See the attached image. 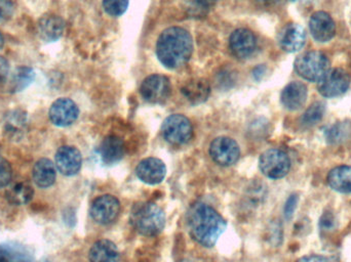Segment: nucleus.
Listing matches in <instances>:
<instances>
[{
	"instance_id": "obj_1",
	"label": "nucleus",
	"mask_w": 351,
	"mask_h": 262,
	"mask_svg": "<svg viewBox=\"0 0 351 262\" xmlns=\"http://www.w3.org/2000/svg\"><path fill=\"white\" fill-rule=\"evenodd\" d=\"M190 236L200 246L210 248L226 230V220L212 206L197 203L188 213Z\"/></svg>"
},
{
	"instance_id": "obj_2",
	"label": "nucleus",
	"mask_w": 351,
	"mask_h": 262,
	"mask_svg": "<svg viewBox=\"0 0 351 262\" xmlns=\"http://www.w3.org/2000/svg\"><path fill=\"white\" fill-rule=\"evenodd\" d=\"M193 51L191 35L179 27L167 29L158 37L156 55L165 67L179 69L189 61Z\"/></svg>"
},
{
	"instance_id": "obj_3",
	"label": "nucleus",
	"mask_w": 351,
	"mask_h": 262,
	"mask_svg": "<svg viewBox=\"0 0 351 262\" xmlns=\"http://www.w3.org/2000/svg\"><path fill=\"white\" fill-rule=\"evenodd\" d=\"M130 222L142 236H158L166 226V214L158 204L139 202L132 208Z\"/></svg>"
},
{
	"instance_id": "obj_4",
	"label": "nucleus",
	"mask_w": 351,
	"mask_h": 262,
	"mask_svg": "<svg viewBox=\"0 0 351 262\" xmlns=\"http://www.w3.org/2000/svg\"><path fill=\"white\" fill-rule=\"evenodd\" d=\"M295 71L303 79L319 82L330 71V60L322 51H308L297 57Z\"/></svg>"
},
{
	"instance_id": "obj_5",
	"label": "nucleus",
	"mask_w": 351,
	"mask_h": 262,
	"mask_svg": "<svg viewBox=\"0 0 351 262\" xmlns=\"http://www.w3.org/2000/svg\"><path fill=\"white\" fill-rule=\"evenodd\" d=\"M259 168L268 179H282L290 171L291 160L284 150L269 148L260 156Z\"/></svg>"
},
{
	"instance_id": "obj_6",
	"label": "nucleus",
	"mask_w": 351,
	"mask_h": 262,
	"mask_svg": "<svg viewBox=\"0 0 351 262\" xmlns=\"http://www.w3.org/2000/svg\"><path fill=\"white\" fill-rule=\"evenodd\" d=\"M162 133L169 144L183 146L191 140L193 129L187 117L174 114L169 116L162 123Z\"/></svg>"
},
{
	"instance_id": "obj_7",
	"label": "nucleus",
	"mask_w": 351,
	"mask_h": 262,
	"mask_svg": "<svg viewBox=\"0 0 351 262\" xmlns=\"http://www.w3.org/2000/svg\"><path fill=\"white\" fill-rule=\"evenodd\" d=\"M172 86L170 79L158 74L148 76L140 88L142 98L150 104H162L170 98Z\"/></svg>"
},
{
	"instance_id": "obj_8",
	"label": "nucleus",
	"mask_w": 351,
	"mask_h": 262,
	"mask_svg": "<svg viewBox=\"0 0 351 262\" xmlns=\"http://www.w3.org/2000/svg\"><path fill=\"white\" fill-rule=\"evenodd\" d=\"M121 212V203L112 195H103L94 200L90 208L92 220L101 226L112 224Z\"/></svg>"
},
{
	"instance_id": "obj_9",
	"label": "nucleus",
	"mask_w": 351,
	"mask_h": 262,
	"mask_svg": "<svg viewBox=\"0 0 351 262\" xmlns=\"http://www.w3.org/2000/svg\"><path fill=\"white\" fill-rule=\"evenodd\" d=\"M210 155L216 164L228 167L239 161L241 148L239 144L232 138L220 136L215 138L210 144Z\"/></svg>"
},
{
	"instance_id": "obj_10",
	"label": "nucleus",
	"mask_w": 351,
	"mask_h": 262,
	"mask_svg": "<svg viewBox=\"0 0 351 262\" xmlns=\"http://www.w3.org/2000/svg\"><path fill=\"white\" fill-rule=\"evenodd\" d=\"M350 76L343 69H332L319 82V94L325 98L332 99L342 96L350 86Z\"/></svg>"
},
{
	"instance_id": "obj_11",
	"label": "nucleus",
	"mask_w": 351,
	"mask_h": 262,
	"mask_svg": "<svg viewBox=\"0 0 351 262\" xmlns=\"http://www.w3.org/2000/svg\"><path fill=\"white\" fill-rule=\"evenodd\" d=\"M80 110L77 105L67 98L58 99L49 108V117L56 127H67L77 120Z\"/></svg>"
},
{
	"instance_id": "obj_12",
	"label": "nucleus",
	"mask_w": 351,
	"mask_h": 262,
	"mask_svg": "<svg viewBox=\"0 0 351 262\" xmlns=\"http://www.w3.org/2000/svg\"><path fill=\"white\" fill-rule=\"evenodd\" d=\"M55 164L57 170L62 174L65 176H73L82 169V153L75 146H61L56 153Z\"/></svg>"
},
{
	"instance_id": "obj_13",
	"label": "nucleus",
	"mask_w": 351,
	"mask_h": 262,
	"mask_svg": "<svg viewBox=\"0 0 351 262\" xmlns=\"http://www.w3.org/2000/svg\"><path fill=\"white\" fill-rule=\"evenodd\" d=\"M136 174L144 183L149 185H158L166 177V164L160 159L154 157L143 159L136 168Z\"/></svg>"
},
{
	"instance_id": "obj_14",
	"label": "nucleus",
	"mask_w": 351,
	"mask_h": 262,
	"mask_svg": "<svg viewBox=\"0 0 351 262\" xmlns=\"http://www.w3.org/2000/svg\"><path fill=\"white\" fill-rule=\"evenodd\" d=\"M311 35L317 42H329L336 34V25L333 18L326 12H317L309 20Z\"/></svg>"
},
{
	"instance_id": "obj_15",
	"label": "nucleus",
	"mask_w": 351,
	"mask_h": 262,
	"mask_svg": "<svg viewBox=\"0 0 351 262\" xmlns=\"http://www.w3.org/2000/svg\"><path fill=\"white\" fill-rule=\"evenodd\" d=\"M256 41L255 35L247 29H237L231 34L229 39L231 53L237 59H247L251 57L255 51Z\"/></svg>"
},
{
	"instance_id": "obj_16",
	"label": "nucleus",
	"mask_w": 351,
	"mask_h": 262,
	"mask_svg": "<svg viewBox=\"0 0 351 262\" xmlns=\"http://www.w3.org/2000/svg\"><path fill=\"white\" fill-rule=\"evenodd\" d=\"M306 33L298 24H289L282 29L278 37V42L282 51L287 53H296L304 47Z\"/></svg>"
},
{
	"instance_id": "obj_17",
	"label": "nucleus",
	"mask_w": 351,
	"mask_h": 262,
	"mask_svg": "<svg viewBox=\"0 0 351 262\" xmlns=\"http://www.w3.org/2000/svg\"><path fill=\"white\" fill-rule=\"evenodd\" d=\"M308 90L306 86L301 82L294 81L289 83L282 90L280 101L282 106L290 111L300 110L306 103Z\"/></svg>"
},
{
	"instance_id": "obj_18",
	"label": "nucleus",
	"mask_w": 351,
	"mask_h": 262,
	"mask_svg": "<svg viewBox=\"0 0 351 262\" xmlns=\"http://www.w3.org/2000/svg\"><path fill=\"white\" fill-rule=\"evenodd\" d=\"M32 179L35 185L41 189L51 187L57 179V167L53 161L41 158L33 166Z\"/></svg>"
},
{
	"instance_id": "obj_19",
	"label": "nucleus",
	"mask_w": 351,
	"mask_h": 262,
	"mask_svg": "<svg viewBox=\"0 0 351 262\" xmlns=\"http://www.w3.org/2000/svg\"><path fill=\"white\" fill-rule=\"evenodd\" d=\"M125 142L119 136H106L101 142L100 156L105 164L112 165L119 163L125 157Z\"/></svg>"
},
{
	"instance_id": "obj_20",
	"label": "nucleus",
	"mask_w": 351,
	"mask_h": 262,
	"mask_svg": "<svg viewBox=\"0 0 351 262\" xmlns=\"http://www.w3.org/2000/svg\"><path fill=\"white\" fill-rule=\"evenodd\" d=\"M184 98L192 105H199L206 102L210 94V86L206 80L196 78L186 82L181 88Z\"/></svg>"
},
{
	"instance_id": "obj_21",
	"label": "nucleus",
	"mask_w": 351,
	"mask_h": 262,
	"mask_svg": "<svg viewBox=\"0 0 351 262\" xmlns=\"http://www.w3.org/2000/svg\"><path fill=\"white\" fill-rule=\"evenodd\" d=\"M38 33L43 40L53 42L61 38L65 29V23L56 14H45L38 22Z\"/></svg>"
},
{
	"instance_id": "obj_22",
	"label": "nucleus",
	"mask_w": 351,
	"mask_h": 262,
	"mask_svg": "<svg viewBox=\"0 0 351 262\" xmlns=\"http://www.w3.org/2000/svg\"><path fill=\"white\" fill-rule=\"evenodd\" d=\"M121 259L119 248L110 240L97 241L88 252L90 262H119Z\"/></svg>"
},
{
	"instance_id": "obj_23",
	"label": "nucleus",
	"mask_w": 351,
	"mask_h": 262,
	"mask_svg": "<svg viewBox=\"0 0 351 262\" xmlns=\"http://www.w3.org/2000/svg\"><path fill=\"white\" fill-rule=\"evenodd\" d=\"M328 183L334 191L351 193V166L342 165L332 169L328 175Z\"/></svg>"
},
{
	"instance_id": "obj_24",
	"label": "nucleus",
	"mask_w": 351,
	"mask_h": 262,
	"mask_svg": "<svg viewBox=\"0 0 351 262\" xmlns=\"http://www.w3.org/2000/svg\"><path fill=\"white\" fill-rule=\"evenodd\" d=\"M34 189L30 183L20 181L6 191V199L14 205H26L33 199Z\"/></svg>"
},
{
	"instance_id": "obj_25",
	"label": "nucleus",
	"mask_w": 351,
	"mask_h": 262,
	"mask_svg": "<svg viewBox=\"0 0 351 262\" xmlns=\"http://www.w3.org/2000/svg\"><path fill=\"white\" fill-rule=\"evenodd\" d=\"M35 78V73L31 68L20 67L12 73L8 83L10 92H19L28 88Z\"/></svg>"
},
{
	"instance_id": "obj_26",
	"label": "nucleus",
	"mask_w": 351,
	"mask_h": 262,
	"mask_svg": "<svg viewBox=\"0 0 351 262\" xmlns=\"http://www.w3.org/2000/svg\"><path fill=\"white\" fill-rule=\"evenodd\" d=\"M0 262H30L28 254L16 245H0Z\"/></svg>"
},
{
	"instance_id": "obj_27",
	"label": "nucleus",
	"mask_w": 351,
	"mask_h": 262,
	"mask_svg": "<svg viewBox=\"0 0 351 262\" xmlns=\"http://www.w3.org/2000/svg\"><path fill=\"white\" fill-rule=\"evenodd\" d=\"M326 113V105L323 102H317L311 105L303 116L301 117V125L305 127H311L321 122Z\"/></svg>"
},
{
	"instance_id": "obj_28",
	"label": "nucleus",
	"mask_w": 351,
	"mask_h": 262,
	"mask_svg": "<svg viewBox=\"0 0 351 262\" xmlns=\"http://www.w3.org/2000/svg\"><path fill=\"white\" fill-rule=\"evenodd\" d=\"M105 12L111 16H121L129 8V0H103Z\"/></svg>"
},
{
	"instance_id": "obj_29",
	"label": "nucleus",
	"mask_w": 351,
	"mask_h": 262,
	"mask_svg": "<svg viewBox=\"0 0 351 262\" xmlns=\"http://www.w3.org/2000/svg\"><path fill=\"white\" fill-rule=\"evenodd\" d=\"M348 132H350V129L346 125H334L329 131H326V137H327L328 142L337 144V142H343Z\"/></svg>"
},
{
	"instance_id": "obj_30",
	"label": "nucleus",
	"mask_w": 351,
	"mask_h": 262,
	"mask_svg": "<svg viewBox=\"0 0 351 262\" xmlns=\"http://www.w3.org/2000/svg\"><path fill=\"white\" fill-rule=\"evenodd\" d=\"M12 179V169L10 162L0 156V189L8 187Z\"/></svg>"
},
{
	"instance_id": "obj_31",
	"label": "nucleus",
	"mask_w": 351,
	"mask_h": 262,
	"mask_svg": "<svg viewBox=\"0 0 351 262\" xmlns=\"http://www.w3.org/2000/svg\"><path fill=\"white\" fill-rule=\"evenodd\" d=\"M14 12V3L12 0H0V23L10 20Z\"/></svg>"
},
{
	"instance_id": "obj_32",
	"label": "nucleus",
	"mask_w": 351,
	"mask_h": 262,
	"mask_svg": "<svg viewBox=\"0 0 351 262\" xmlns=\"http://www.w3.org/2000/svg\"><path fill=\"white\" fill-rule=\"evenodd\" d=\"M297 203H298V197L293 195L289 198L288 201L286 203V207H285V214L286 218H290L291 216L294 213L295 209H296Z\"/></svg>"
},
{
	"instance_id": "obj_33",
	"label": "nucleus",
	"mask_w": 351,
	"mask_h": 262,
	"mask_svg": "<svg viewBox=\"0 0 351 262\" xmlns=\"http://www.w3.org/2000/svg\"><path fill=\"white\" fill-rule=\"evenodd\" d=\"M8 73H10V65H8V60L0 57V82L5 81L8 79Z\"/></svg>"
},
{
	"instance_id": "obj_34",
	"label": "nucleus",
	"mask_w": 351,
	"mask_h": 262,
	"mask_svg": "<svg viewBox=\"0 0 351 262\" xmlns=\"http://www.w3.org/2000/svg\"><path fill=\"white\" fill-rule=\"evenodd\" d=\"M298 262H330L327 257L311 255V257H303Z\"/></svg>"
},
{
	"instance_id": "obj_35",
	"label": "nucleus",
	"mask_w": 351,
	"mask_h": 262,
	"mask_svg": "<svg viewBox=\"0 0 351 262\" xmlns=\"http://www.w3.org/2000/svg\"><path fill=\"white\" fill-rule=\"evenodd\" d=\"M195 2L199 8H204V10H208V8L216 5L218 0H195Z\"/></svg>"
},
{
	"instance_id": "obj_36",
	"label": "nucleus",
	"mask_w": 351,
	"mask_h": 262,
	"mask_svg": "<svg viewBox=\"0 0 351 262\" xmlns=\"http://www.w3.org/2000/svg\"><path fill=\"white\" fill-rule=\"evenodd\" d=\"M258 3L263 4V5H269V4L276 3L278 0H256Z\"/></svg>"
},
{
	"instance_id": "obj_37",
	"label": "nucleus",
	"mask_w": 351,
	"mask_h": 262,
	"mask_svg": "<svg viewBox=\"0 0 351 262\" xmlns=\"http://www.w3.org/2000/svg\"><path fill=\"white\" fill-rule=\"evenodd\" d=\"M3 37H2L1 33H0V49H1V47H3Z\"/></svg>"
},
{
	"instance_id": "obj_38",
	"label": "nucleus",
	"mask_w": 351,
	"mask_h": 262,
	"mask_svg": "<svg viewBox=\"0 0 351 262\" xmlns=\"http://www.w3.org/2000/svg\"><path fill=\"white\" fill-rule=\"evenodd\" d=\"M181 262H192V261H182Z\"/></svg>"
}]
</instances>
